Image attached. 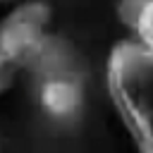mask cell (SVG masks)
I'll list each match as a JSON object with an SVG mask.
<instances>
[{
	"mask_svg": "<svg viewBox=\"0 0 153 153\" xmlns=\"http://www.w3.org/2000/svg\"><path fill=\"white\" fill-rule=\"evenodd\" d=\"M105 88L129 136L153 124V53L134 38L117 41L105 60Z\"/></svg>",
	"mask_w": 153,
	"mask_h": 153,
	"instance_id": "obj_1",
	"label": "cell"
},
{
	"mask_svg": "<svg viewBox=\"0 0 153 153\" xmlns=\"http://www.w3.org/2000/svg\"><path fill=\"white\" fill-rule=\"evenodd\" d=\"M53 7L45 0L12 2L10 12L0 19V50L19 67H29L38 48L50 36Z\"/></svg>",
	"mask_w": 153,
	"mask_h": 153,
	"instance_id": "obj_2",
	"label": "cell"
},
{
	"mask_svg": "<svg viewBox=\"0 0 153 153\" xmlns=\"http://www.w3.org/2000/svg\"><path fill=\"white\" fill-rule=\"evenodd\" d=\"M38 105L55 122L74 120L84 108V88L69 72L45 74L38 84Z\"/></svg>",
	"mask_w": 153,
	"mask_h": 153,
	"instance_id": "obj_3",
	"label": "cell"
},
{
	"mask_svg": "<svg viewBox=\"0 0 153 153\" xmlns=\"http://www.w3.org/2000/svg\"><path fill=\"white\" fill-rule=\"evenodd\" d=\"M115 14L129 38L153 53V0H117Z\"/></svg>",
	"mask_w": 153,
	"mask_h": 153,
	"instance_id": "obj_4",
	"label": "cell"
},
{
	"mask_svg": "<svg viewBox=\"0 0 153 153\" xmlns=\"http://www.w3.org/2000/svg\"><path fill=\"white\" fill-rule=\"evenodd\" d=\"M19 69H22V67H19L10 55H5V53L0 50V96H5V93L14 86Z\"/></svg>",
	"mask_w": 153,
	"mask_h": 153,
	"instance_id": "obj_5",
	"label": "cell"
},
{
	"mask_svg": "<svg viewBox=\"0 0 153 153\" xmlns=\"http://www.w3.org/2000/svg\"><path fill=\"white\" fill-rule=\"evenodd\" d=\"M131 141H134V146H136V151H139V153H153V124H151V127H146L143 131L134 134V136H131Z\"/></svg>",
	"mask_w": 153,
	"mask_h": 153,
	"instance_id": "obj_6",
	"label": "cell"
},
{
	"mask_svg": "<svg viewBox=\"0 0 153 153\" xmlns=\"http://www.w3.org/2000/svg\"><path fill=\"white\" fill-rule=\"evenodd\" d=\"M0 2H19V0H0Z\"/></svg>",
	"mask_w": 153,
	"mask_h": 153,
	"instance_id": "obj_7",
	"label": "cell"
}]
</instances>
